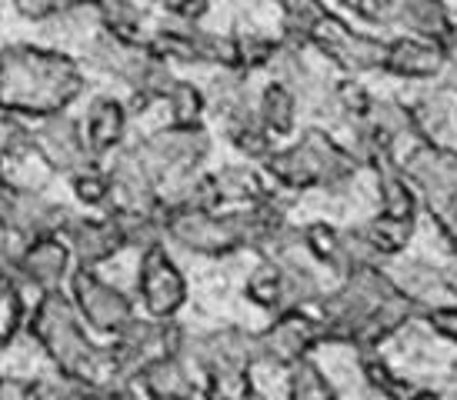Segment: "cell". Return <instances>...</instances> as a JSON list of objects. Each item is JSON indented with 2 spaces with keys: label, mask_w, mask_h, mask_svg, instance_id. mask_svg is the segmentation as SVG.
<instances>
[{
  "label": "cell",
  "mask_w": 457,
  "mask_h": 400,
  "mask_svg": "<svg viewBox=\"0 0 457 400\" xmlns=\"http://www.w3.org/2000/svg\"><path fill=\"white\" fill-rule=\"evenodd\" d=\"M30 330L37 334V340L47 347V354H51L54 361H57V367L64 371L67 380L104 388L101 377L111 374L107 354L97 350L84 334H80L74 313H71V307L61 300V294H54V290L51 294H44L37 313H34Z\"/></svg>",
  "instance_id": "6da1fadb"
},
{
  "label": "cell",
  "mask_w": 457,
  "mask_h": 400,
  "mask_svg": "<svg viewBox=\"0 0 457 400\" xmlns=\"http://www.w3.org/2000/svg\"><path fill=\"white\" fill-rule=\"evenodd\" d=\"M404 174L414 180L428 200V211L437 213L457 204V154L437 144L418 147L404 163Z\"/></svg>",
  "instance_id": "7a4b0ae2"
},
{
  "label": "cell",
  "mask_w": 457,
  "mask_h": 400,
  "mask_svg": "<svg viewBox=\"0 0 457 400\" xmlns=\"http://www.w3.org/2000/svg\"><path fill=\"white\" fill-rule=\"evenodd\" d=\"M318 340H324V324L320 321H311L301 311L280 313L278 324L257 338V361L294 367V363L304 361L307 350L314 347Z\"/></svg>",
  "instance_id": "3957f363"
},
{
  "label": "cell",
  "mask_w": 457,
  "mask_h": 400,
  "mask_svg": "<svg viewBox=\"0 0 457 400\" xmlns=\"http://www.w3.org/2000/svg\"><path fill=\"white\" fill-rule=\"evenodd\" d=\"M74 294L80 304V313L90 321L97 330H111V334H124L134 324V307L120 290L107 288L104 280L90 274L87 267L74 274Z\"/></svg>",
  "instance_id": "277c9868"
},
{
  "label": "cell",
  "mask_w": 457,
  "mask_h": 400,
  "mask_svg": "<svg viewBox=\"0 0 457 400\" xmlns=\"http://www.w3.org/2000/svg\"><path fill=\"white\" fill-rule=\"evenodd\" d=\"M137 284L140 294H144V304L154 317H170L184 304V277L178 274L174 261L157 244L147 247L144 261H140Z\"/></svg>",
  "instance_id": "5b68a950"
},
{
  "label": "cell",
  "mask_w": 457,
  "mask_h": 400,
  "mask_svg": "<svg viewBox=\"0 0 457 400\" xmlns=\"http://www.w3.org/2000/svg\"><path fill=\"white\" fill-rule=\"evenodd\" d=\"M137 384L144 388L147 400H194L197 384L191 380L187 367L180 363V357H151L137 371Z\"/></svg>",
  "instance_id": "8992f818"
},
{
  "label": "cell",
  "mask_w": 457,
  "mask_h": 400,
  "mask_svg": "<svg viewBox=\"0 0 457 400\" xmlns=\"http://www.w3.org/2000/svg\"><path fill=\"white\" fill-rule=\"evenodd\" d=\"M384 63L401 77H434L447 63V50L437 40H397Z\"/></svg>",
  "instance_id": "52a82bcc"
},
{
  "label": "cell",
  "mask_w": 457,
  "mask_h": 400,
  "mask_svg": "<svg viewBox=\"0 0 457 400\" xmlns=\"http://www.w3.org/2000/svg\"><path fill=\"white\" fill-rule=\"evenodd\" d=\"M374 163V171H378V180H381V204H384V213H391V217H414V207H418V200H414V190L407 188L404 174L397 171L387 157V150L381 154H374L370 157Z\"/></svg>",
  "instance_id": "ba28073f"
},
{
  "label": "cell",
  "mask_w": 457,
  "mask_h": 400,
  "mask_svg": "<svg viewBox=\"0 0 457 400\" xmlns=\"http://www.w3.org/2000/svg\"><path fill=\"white\" fill-rule=\"evenodd\" d=\"M21 267H24V274L30 277L34 284H40V288L51 294V288L67 271V250L54 238H44V240H37L34 247H27V254L21 257Z\"/></svg>",
  "instance_id": "9c48e42d"
},
{
  "label": "cell",
  "mask_w": 457,
  "mask_h": 400,
  "mask_svg": "<svg viewBox=\"0 0 457 400\" xmlns=\"http://www.w3.org/2000/svg\"><path fill=\"white\" fill-rule=\"evenodd\" d=\"M368 244L374 247L378 257H394L411 244V234H414V217H391V213H381L374 217L368 227H361Z\"/></svg>",
  "instance_id": "30bf717a"
},
{
  "label": "cell",
  "mask_w": 457,
  "mask_h": 400,
  "mask_svg": "<svg viewBox=\"0 0 457 400\" xmlns=\"http://www.w3.org/2000/svg\"><path fill=\"white\" fill-rule=\"evenodd\" d=\"M120 244H124V230H120L117 221H107V224H80L74 230V247L80 254L84 267L111 257Z\"/></svg>",
  "instance_id": "8fae6325"
},
{
  "label": "cell",
  "mask_w": 457,
  "mask_h": 400,
  "mask_svg": "<svg viewBox=\"0 0 457 400\" xmlns=\"http://www.w3.org/2000/svg\"><path fill=\"white\" fill-rule=\"evenodd\" d=\"M361 371H364V380H368L374 394H381L384 400H414L418 397V390L414 384H407L404 377H397L387 367V363L374 354V350H364L361 354Z\"/></svg>",
  "instance_id": "7c38bea8"
},
{
  "label": "cell",
  "mask_w": 457,
  "mask_h": 400,
  "mask_svg": "<svg viewBox=\"0 0 457 400\" xmlns=\"http://www.w3.org/2000/svg\"><path fill=\"white\" fill-rule=\"evenodd\" d=\"M404 21L411 30H418L424 40H447L451 38V21L441 0H407Z\"/></svg>",
  "instance_id": "4fadbf2b"
},
{
  "label": "cell",
  "mask_w": 457,
  "mask_h": 400,
  "mask_svg": "<svg viewBox=\"0 0 457 400\" xmlns=\"http://www.w3.org/2000/svg\"><path fill=\"white\" fill-rule=\"evenodd\" d=\"M287 400H337L330 380L324 377L318 363L304 357L301 363L291 367V380H287Z\"/></svg>",
  "instance_id": "5bb4252c"
},
{
  "label": "cell",
  "mask_w": 457,
  "mask_h": 400,
  "mask_svg": "<svg viewBox=\"0 0 457 400\" xmlns=\"http://www.w3.org/2000/svg\"><path fill=\"white\" fill-rule=\"evenodd\" d=\"M0 400H64V388H54L47 380H0Z\"/></svg>",
  "instance_id": "9a60e30c"
},
{
  "label": "cell",
  "mask_w": 457,
  "mask_h": 400,
  "mask_svg": "<svg viewBox=\"0 0 457 400\" xmlns=\"http://www.w3.org/2000/svg\"><path fill=\"white\" fill-rule=\"evenodd\" d=\"M21 317H24V304H21V294L13 288L7 277H0V347H7L11 338L21 327Z\"/></svg>",
  "instance_id": "2e32d148"
},
{
  "label": "cell",
  "mask_w": 457,
  "mask_h": 400,
  "mask_svg": "<svg viewBox=\"0 0 457 400\" xmlns=\"http://www.w3.org/2000/svg\"><path fill=\"white\" fill-rule=\"evenodd\" d=\"M428 324H431L445 340L457 344V304H441V307H431V311H428Z\"/></svg>",
  "instance_id": "e0dca14e"
},
{
  "label": "cell",
  "mask_w": 457,
  "mask_h": 400,
  "mask_svg": "<svg viewBox=\"0 0 457 400\" xmlns=\"http://www.w3.org/2000/svg\"><path fill=\"white\" fill-rule=\"evenodd\" d=\"M431 217L437 221V227L445 230V238L451 240V247L457 250V204H454V207H445V211L431 213Z\"/></svg>",
  "instance_id": "ac0fdd59"
},
{
  "label": "cell",
  "mask_w": 457,
  "mask_h": 400,
  "mask_svg": "<svg viewBox=\"0 0 457 400\" xmlns=\"http://www.w3.org/2000/svg\"><path fill=\"white\" fill-rule=\"evenodd\" d=\"M77 194L87 200V204H97V200H104L107 188H104V180H97V177H77Z\"/></svg>",
  "instance_id": "d6986e66"
},
{
  "label": "cell",
  "mask_w": 457,
  "mask_h": 400,
  "mask_svg": "<svg viewBox=\"0 0 457 400\" xmlns=\"http://www.w3.org/2000/svg\"><path fill=\"white\" fill-rule=\"evenodd\" d=\"M414 400H441V394H434V390H418V397Z\"/></svg>",
  "instance_id": "ffe728a7"
},
{
  "label": "cell",
  "mask_w": 457,
  "mask_h": 400,
  "mask_svg": "<svg viewBox=\"0 0 457 400\" xmlns=\"http://www.w3.org/2000/svg\"><path fill=\"white\" fill-rule=\"evenodd\" d=\"M451 394L457 397V361H454V374H451Z\"/></svg>",
  "instance_id": "44dd1931"
},
{
  "label": "cell",
  "mask_w": 457,
  "mask_h": 400,
  "mask_svg": "<svg viewBox=\"0 0 457 400\" xmlns=\"http://www.w3.org/2000/svg\"><path fill=\"white\" fill-rule=\"evenodd\" d=\"M251 400H264V397H261V394H254V397H251Z\"/></svg>",
  "instance_id": "7402d4cb"
},
{
  "label": "cell",
  "mask_w": 457,
  "mask_h": 400,
  "mask_svg": "<svg viewBox=\"0 0 457 400\" xmlns=\"http://www.w3.org/2000/svg\"><path fill=\"white\" fill-rule=\"evenodd\" d=\"M0 380H4V374H0Z\"/></svg>",
  "instance_id": "603a6c76"
}]
</instances>
